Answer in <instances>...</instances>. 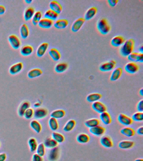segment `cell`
<instances>
[{
    "label": "cell",
    "instance_id": "cell-31",
    "mask_svg": "<svg viewBox=\"0 0 143 161\" xmlns=\"http://www.w3.org/2000/svg\"><path fill=\"white\" fill-rule=\"evenodd\" d=\"M65 115L66 112L65 110L62 109H58L53 111L50 114V117L57 120L63 118Z\"/></svg>",
    "mask_w": 143,
    "mask_h": 161
},
{
    "label": "cell",
    "instance_id": "cell-19",
    "mask_svg": "<svg viewBox=\"0 0 143 161\" xmlns=\"http://www.w3.org/2000/svg\"><path fill=\"white\" fill-rule=\"evenodd\" d=\"M97 13V8L93 7L89 8L85 13V21H89L93 19Z\"/></svg>",
    "mask_w": 143,
    "mask_h": 161
},
{
    "label": "cell",
    "instance_id": "cell-15",
    "mask_svg": "<svg viewBox=\"0 0 143 161\" xmlns=\"http://www.w3.org/2000/svg\"><path fill=\"white\" fill-rule=\"evenodd\" d=\"M125 42V38L121 35L115 36L112 39L110 43L114 47H121Z\"/></svg>",
    "mask_w": 143,
    "mask_h": 161
},
{
    "label": "cell",
    "instance_id": "cell-22",
    "mask_svg": "<svg viewBox=\"0 0 143 161\" xmlns=\"http://www.w3.org/2000/svg\"><path fill=\"white\" fill-rule=\"evenodd\" d=\"M134 142L131 140H123L120 141L118 144L119 147L122 150H127L132 148L134 146Z\"/></svg>",
    "mask_w": 143,
    "mask_h": 161
},
{
    "label": "cell",
    "instance_id": "cell-23",
    "mask_svg": "<svg viewBox=\"0 0 143 161\" xmlns=\"http://www.w3.org/2000/svg\"><path fill=\"white\" fill-rule=\"evenodd\" d=\"M68 25V20L64 19H59L54 23L53 25L55 28L58 29H64L67 28Z\"/></svg>",
    "mask_w": 143,
    "mask_h": 161
},
{
    "label": "cell",
    "instance_id": "cell-33",
    "mask_svg": "<svg viewBox=\"0 0 143 161\" xmlns=\"http://www.w3.org/2000/svg\"><path fill=\"white\" fill-rule=\"evenodd\" d=\"M76 140L80 144H86L90 141V137L86 133H81L77 136Z\"/></svg>",
    "mask_w": 143,
    "mask_h": 161
},
{
    "label": "cell",
    "instance_id": "cell-13",
    "mask_svg": "<svg viewBox=\"0 0 143 161\" xmlns=\"http://www.w3.org/2000/svg\"><path fill=\"white\" fill-rule=\"evenodd\" d=\"M23 67V63L22 62H17L10 67L9 70V73L12 75L18 74L21 71Z\"/></svg>",
    "mask_w": 143,
    "mask_h": 161
},
{
    "label": "cell",
    "instance_id": "cell-52",
    "mask_svg": "<svg viewBox=\"0 0 143 161\" xmlns=\"http://www.w3.org/2000/svg\"><path fill=\"white\" fill-rule=\"evenodd\" d=\"M137 133L139 135L143 136V127L141 126L139 127L137 130Z\"/></svg>",
    "mask_w": 143,
    "mask_h": 161
},
{
    "label": "cell",
    "instance_id": "cell-45",
    "mask_svg": "<svg viewBox=\"0 0 143 161\" xmlns=\"http://www.w3.org/2000/svg\"><path fill=\"white\" fill-rule=\"evenodd\" d=\"M131 118L133 121L137 122H142L143 121V113L139 112L135 113L132 115Z\"/></svg>",
    "mask_w": 143,
    "mask_h": 161
},
{
    "label": "cell",
    "instance_id": "cell-10",
    "mask_svg": "<svg viewBox=\"0 0 143 161\" xmlns=\"http://www.w3.org/2000/svg\"><path fill=\"white\" fill-rule=\"evenodd\" d=\"M48 111L45 108H38L34 111V117L38 119H41L47 116Z\"/></svg>",
    "mask_w": 143,
    "mask_h": 161
},
{
    "label": "cell",
    "instance_id": "cell-24",
    "mask_svg": "<svg viewBox=\"0 0 143 161\" xmlns=\"http://www.w3.org/2000/svg\"><path fill=\"white\" fill-rule=\"evenodd\" d=\"M99 118L101 121L105 125H109L110 124L112 121V119L111 115L107 111L102 113L99 115Z\"/></svg>",
    "mask_w": 143,
    "mask_h": 161
},
{
    "label": "cell",
    "instance_id": "cell-57",
    "mask_svg": "<svg viewBox=\"0 0 143 161\" xmlns=\"http://www.w3.org/2000/svg\"><path fill=\"white\" fill-rule=\"evenodd\" d=\"M135 161H143V159L142 158H138L136 159Z\"/></svg>",
    "mask_w": 143,
    "mask_h": 161
},
{
    "label": "cell",
    "instance_id": "cell-9",
    "mask_svg": "<svg viewBox=\"0 0 143 161\" xmlns=\"http://www.w3.org/2000/svg\"><path fill=\"white\" fill-rule=\"evenodd\" d=\"M85 20L83 18H79L76 20L72 25L71 30L73 32H76L80 30L83 26Z\"/></svg>",
    "mask_w": 143,
    "mask_h": 161
},
{
    "label": "cell",
    "instance_id": "cell-32",
    "mask_svg": "<svg viewBox=\"0 0 143 161\" xmlns=\"http://www.w3.org/2000/svg\"><path fill=\"white\" fill-rule=\"evenodd\" d=\"M121 133L124 136L131 137L135 135V131L133 128L127 126L121 130Z\"/></svg>",
    "mask_w": 143,
    "mask_h": 161
},
{
    "label": "cell",
    "instance_id": "cell-16",
    "mask_svg": "<svg viewBox=\"0 0 143 161\" xmlns=\"http://www.w3.org/2000/svg\"><path fill=\"white\" fill-rule=\"evenodd\" d=\"M50 9L53 11L56 12L58 14H59L62 12V7L61 3L57 1H52L49 3Z\"/></svg>",
    "mask_w": 143,
    "mask_h": 161
},
{
    "label": "cell",
    "instance_id": "cell-29",
    "mask_svg": "<svg viewBox=\"0 0 143 161\" xmlns=\"http://www.w3.org/2000/svg\"><path fill=\"white\" fill-rule=\"evenodd\" d=\"M68 64L65 62H61L58 63L55 67V71L58 74L64 73L68 69Z\"/></svg>",
    "mask_w": 143,
    "mask_h": 161
},
{
    "label": "cell",
    "instance_id": "cell-47",
    "mask_svg": "<svg viewBox=\"0 0 143 161\" xmlns=\"http://www.w3.org/2000/svg\"><path fill=\"white\" fill-rule=\"evenodd\" d=\"M32 161H44L43 157L39 156L37 153L35 154L32 157Z\"/></svg>",
    "mask_w": 143,
    "mask_h": 161
},
{
    "label": "cell",
    "instance_id": "cell-44",
    "mask_svg": "<svg viewBox=\"0 0 143 161\" xmlns=\"http://www.w3.org/2000/svg\"><path fill=\"white\" fill-rule=\"evenodd\" d=\"M45 146L43 143H40L38 145V147L36 150L37 154L39 155L41 157H44L46 153V150H45Z\"/></svg>",
    "mask_w": 143,
    "mask_h": 161
},
{
    "label": "cell",
    "instance_id": "cell-38",
    "mask_svg": "<svg viewBox=\"0 0 143 161\" xmlns=\"http://www.w3.org/2000/svg\"><path fill=\"white\" fill-rule=\"evenodd\" d=\"M76 125V122L74 120L71 119L67 121L63 127V131L66 132L71 131L75 128Z\"/></svg>",
    "mask_w": 143,
    "mask_h": 161
},
{
    "label": "cell",
    "instance_id": "cell-21",
    "mask_svg": "<svg viewBox=\"0 0 143 161\" xmlns=\"http://www.w3.org/2000/svg\"><path fill=\"white\" fill-rule=\"evenodd\" d=\"M48 47L49 44L48 43H43L40 44L37 49V56L40 58L44 56L47 51Z\"/></svg>",
    "mask_w": 143,
    "mask_h": 161
},
{
    "label": "cell",
    "instance_id": "cell-3",
    "mask_svg": "<svg viewBox=\"0 0 143 161\" xmlns=\"http://www.w3.org/2000/svg\"><path fill=\"white\" fill-rule=\"evenodd\" d=\"M116 65V62L115 60H110L102 63L99 66V69L103 72L110 71L115 68Z\"/></svg>",
    "mask_w": 143,
    "mask_h": 161
},
{
    "label": "cell",
    "instance_id": "cell-4",
    "mask_svg": "<svg viewBox=\"0 0 143 161\" xmlns=\"http://www.w3.org/2000/svg\"><path fill=\"white\" fill-rule=\"evenodd\" d=\"M61 150L58 147L50 149L48 154L47 158L49 161H57L60 158Z\"/></svg>",
    "mask_w": 143,
    "mask_h": 161
},
{
    "label": "cell",
    "instance_id": "cell-42",
    "mask_svg": "<svg viewBox=\"0 0 143 161\" xmlns=\"http://www.w3.org/2000/svg\"><path fill=\"white\" fill-rule=\"evenodd\" d=\"M48 124L51 130L56 131L59 128V123L57 120L53 117H50L49 119Z\"/></svg>",
    "mask_w": 143,
    "mask_h": 161
},
{
    "label": "cell",
    "instance_id": "cell-41",
    "mask_svg": "<svg viewBox=\"0 0 143 161\" xmlns=\"http://www.w3.org/2000/svg\"><path fill=\"white\" fill-rule=\"evenodd\" d=\"M28 145L29 146L30 151L34 152L36 151L38 146V141L35 138H30L28 140Z\"/></svg>",
    "mask_w": 143,
    "mask_h": 161
},
{
    "label": "cell",
    "instance_id": "cell-14",
    "mask_svg": "<svg viewBox=\"0 0 143 161\" xmlns=\"http://www.w3.org/2000/svg\"><path fill=\"white\" fill-rule=\"evenodd\" d=\"M106 131V129L102 126H97L93 128H90V132L92 135L97 136H101L104 135Z\"/></svg>",
    "mask_w": 143,
    "mask_h": 161
},
{
    "label": "cell",
    "instance_id": "cell-8",
    "mask_svg": "<svg viewBox=\"0 0 143 161\" xmlns=\"http://www.w3.org/2000/svg\"><path fill=\"white\" fill-rule=\"evenodd\" d=\"M92 107L94 111L100 114L107 111L106 106L99 101L92 103Z\"/></svg>",
    "mask_w": 143,
    "mask_h": 161
},
{
    "label": "cell",
    "instance_id": "cell-2",
    "mask_svg": "<svg viewBox=\"0 0 143 161\" xmlns=\"http://www.w3.org/2000/svg\"><path fill=\"white\" fill-rule=\"evenodd\" d=\"M97 28L98 32L103 35L108 34L111 30L110 24L105 18H101L98 20L97 24Z\"/></svg>",
    "mask_w": 143,
    "mask_h": 161
},
{
    "label": "cell",
    "instance_id": "cell-35",
    "mask_svg": "<svg viewBox=\"0 0 143 161\" xmlns=\"http://www.w3.org/2000/svg\"><path fill=\"white\" fill-rule=\"evenodd\" d=\"M33 50V48L31 45H25L21 48L20 53L23 56H27L32 54Z\"/></svg>",
    "mask_w": 143,
    "mask_h": 161
},
{
    "label": "cell",
    "instance_id": "cell-6",
    "mask_svg": "<svg viewBox=\"0 0 143 161\" xmlns=\"http://www.w3.org/2000/svg\"><path fill=\"white\" fill-rule=\"evenodd\" d=\"M125 71L128 74H133L139 71V67L136 63L133 62H128L124 67Z\"/></svg>",
    "mask_w": 143,
    "mask_h": 161
},
{
    "label": "cell",
    "instance_id": "cell-43",
    "mask_svg": "<svg viewBox=\"0 0 143 161\" xmlns=\"http://www.w3.org/2000/svg\"><path fill=\"white\" fill-rule=\"evenodd\" d=\"M42 16H43V14L41 12L38 11L35 12L34 15L32 19L33 25L35 26L38 25V23L41 20Z\"/></svg>",
    "mask_w": 143,
    "mask_h": 161
},
{
    "label": "cell",
    "instance_id": "cell-25",
    "mask_svg": "<svg viewBox=\"0 0 143 161\" xmlns=\"http://www.w3.org/2000/svg\"><path fill=\"white\" fill-rule=\"evenodd\" d=\"M35 14V9L33 7H29L24 12V17L25 21H28L32 20Z\"/></svg>",
    "mask_w": 143,
    "mask_h": 161
},
{
    "label": "cell",
    "instance_id": "cell-53",
    "mask_svg": "<svg viewBox=\"0 0 143 161\" xmlns=\"http://www.w3.org/2000/svg\"><path fill=\"white\" fill-rule=\"evenodd\" d=\"M41 105V104L40 103H39V102H37V103H35L34 106L35 108H40Z\"/></svg>",
    "mask_w": 143,
    "mask_h": 161
},
{
    "label": "cell",
    "instance_id": "cell-55",
    "mask_svg": "<svg viewBox=\"0 0 143 161\" xmlns=\"http://www.w3.org/2000/svg\"><path fill=\"white\" fill-rule=\"evenodd\" d=\"M139 94H140L141 96H143V88H141V89L140 90H139Z\"/></svg>",
    "mask_w": 143,
    "mask_h": 161
},
{
    "label": "cell",
    "instance_id": "cell-1",
    "mask_svg": "<svg viewBox=\"0 0 143 161\" xmlns=\"http://www.w3.org/2000/svg\"><path fill=\"white\" fill-rule=\"evenodd\" d=\"M135 40L132 38L125 41L119 50L120 54L124 57H127L133 53L135 48Z\"/></svg>",
    "mask_w": 143,
    "mask_h": 161
},
{
    "label": "cell",
    "instance_id": "cell-40",
    "mask_svg": "<svg viewBox=\"0 0 143 161\" xmlns=\"http://www.w3.org/2000/svg\"><path fill=\"white\" fill-rule=\"evenodd\" d=\"M52 138L58 144L63 143L65 139L64 136L62 133L57 132H53L52 133Z\"/></svg>",
    "mask_w": 143,
    "mask_h": 161
},
{
    "label": "cell",
    "instance_id": "cell-46",
    "mask_svg": "<svg viewBox=\"0 0 143 161\" xmlns=\"http://www.w3.org/2000/svg\"><path fill=\"white\" fill-rule=\"evenodd\" d=\"M34 111L33 108H30L25 111L23 116L27 119H30L34 116Z\"/></svg>",
    "mask_w": 143,
    "mask_h": 161
},
{
    "label": "cell",
    "instance_id": "cell-27",
    "mask_svg": "<svg viewBox=\"0 0 143 161\" xmlns=\"http://www.w3.org/2000/svg\"><path fill=\"white\" fill-rule=\"evenodd\" d=\"M49 54L52 59L55 61H59L61 58V54L58 50L55 48H52L49 51Z\"/></svg>",
    "mask_w": 143,
    "mask_h": 161
},
{
    "label": "cell",
    "instance_id": "cell-17",
    "mask_svg": "<svg viewBox=\"0 0 143 161\" xmlns=\"http://www.w3.org/2000/svg\"><path fill=\"white\" fill-rule=\"evenodd\" d=\"M30 103L28 101H25L22 102L19 106L18 110V113L19 116L20 117L23 116L25 111L30 108Z\"/></svg>",
    "mask_w": 143,
    "mask_h": 161
},
{
    "label": "cell",
    "instance_id": "cell-58",
    "mask_svg": "<svg viewBox=\"0 0 143 161\" xmlns=\"http://www.w3.org/2000/svg\"><path fill=\"white\" fill-rule=\"evenodd\" d=\"M1 143H0V147H1Z\"/></svg>",
    "mask_w": 143,
    "mask_h": 161
},
{
    "label": "cell",
    "instance_id": "cell-54",
    "mask_svg": "<svg viewBox=\"0 0 143 161\" xmlns=\"http://www.w3.org/2000/svg\"><path fill=\"white\" fill-rule=\"evenodd\" d=\"M138 50H139V53H143V46L142 45L139 47Z\"/></svg>",
    "mask_w": 143,
    "mask_h": 161
},
{
    "label": "cell",
    "instance_id": "cell-56",
    "mask_svg": "<svg viewBox=\"0 0 143 161\" xmlns=\"http://www.w3.org/2000/svg\"><path fill=\"white\" fill-rule=\"evenodd\" d=\"M25 2H26V3H28V4H30L32 2V0H26Z\"/></svg>",
    "mask_w": 143,
    "mask_h": 161
},
{
    "label": "cell",
    "instance_id": "cell-18",
    "mask_svg": "<svg viewBox=\"0 0 143 161\" xmlns=\"http://www.w3.org/2000/svg\"><path fill=\"white\" fill-rule=\"evenodd\" d=\"M122 74V70L121 67L114 68L110 75V80L113 81H116L121 78Z\"/></svg>",
    "mask_w": 143,
    "mask_h": 161
},
{
    "label": "cell",
    "instance_id": "cell-11",
    "mask_svg": "<svg viewBox=\"0 0 143 161\" xmlns=\"http://www.w3.org/2000/svg\"><path fill=\"white\" fill-rule=\"evenodd\" d=\"M128 59L131 62H143V54L133 52L127 57Z\"/></svg>",
    "mask_w": 143,
    "mask_h": 161
},
{
    "label": "cell",
    "instance_id": "cell-26",
    "mask_svg": "<svg viewBox=\"0 0 143 161\" xmlns=\"http://www.w3.org/2000/svg\"><path fill=\"white\" fill-rule=\"evenodd\" d=\"M43 74V71L40 68H35L30 70L27 74V76L30 79H34L40 76Z\"/></svg>",
    "mask_w": 143,
    "mask_h": 161
},
{
    "label": "cell",
    "instance_id": "cell-51",
    "mask_svg": "<svg viewBox=\"0 0 143 161\" xmlns=\"http://www.w3.org/2000/svg\"><path fill=\"white\" fill-rule=\"evenodd\" d=\"M6 8L4 6L0 5V15H3L5 13Z\"/></svg>",
    "mask_w": 143,
    "mask_h": 161
},
{
    "label": "cell",
    "instance_id": "cell-12",
    "mask_svg": "<svg viewBox=\"0 0 143 161\" xmlns=\"http://www.w3.org/2000/svg\"><path fill=\"white\" fill-rule=\"evenodd\" d=\"M101 145L106 148H111L113 146L112 139L108 136H103L100 139Z\"/></svg>",
    "mask_w": 143,
    "mask_h": 161
},
{
    "label": "cell",
    "instance_id": "cell-5",
    "mask_svg": "<svg viewBox=\"0 0 143 161\" xmlns=\"http://www.w3.org/2000/svg\"><path fill=\"white\" fill-rule=\"evenodd\" d=\"M8 40L12 48L15 50L20 48L21 45V40L15 34H11L8 37Z\"/></svg>",
    "mask_w": 143,
    "mask_h": 161
},
{
    "label": "cell",
    "instance_id": "cell-7",
    "mask_svg": "<svg viewBox=\"0 0 143 161\" xmlns=\"http://www.w3.org/2000/svg\"><path fill=\"white\" fill-rule=\"evenodd\" d=\"M118 121L121 125L126 126H128L131 125L133 123V121L131 117L123 113L120 114L118 115Z\"/></svg>",
    "mask_w": 143,
    "mask_h": 161
},
{
    "label": "cell",
    "instance_id": "cell-39",
    "mask_svg": "<svg viewBox=\"0 0 143 161\" xmlns=\"http://www.w3.org/2000/svg\"><path fill=\"white\" fill-rule=\"evenodd\" d=\"M30 126L31 128L36 133H40L42 130V125L39 121L34 120L31 121Z\"/></svg>",
    "mask_w": 143,
    "mask_h": 161
},
{
    "label": "cell",
    "instance_id": "cell-48",
    "mask_svg": "<svg viewBox=\"0 0 143 161\" xmlns=\"http://www.w3.org/2000/svg\"><path fill=\"white\" fill-rule=\"evenodd\" d=\"M137 110L139 112H143V100L141 99L139 101L137 104Z\"/></svg>",
    "mask_w": 143,
    "mask_h": 161
},
{
    "label": "cell",
    "instance_id": "cell-49",
    "mask_svg": "<svg viewBox=\"0 0 143 161\" xmlns=\"http://www.w3.org/2000/svg\"><path fill=\"white\" fill-rule=\"evenodd\" d=\"M118 2V0H108V3L112 7H115L117 5Z\"/></svg>",
    "mask_w": 143,
    "mask_h": 161
},
{
    "label": "cell",
    "instance_id": "cell-50",
    "mask_svg": "<svg viewBox=\"0 0 143 161\" xmlns=\"http://www.w3.org/2000/svg\"><path fill=\"white\" fill-rule=\"evenodd\" d=\"M7 158V155L6 153H0V161H5Z\"/></svg>",
    "mask_w": 143,
    "mask_h": 161
},
{
    "label": "cell",
    "instance_id": "cell-34",
    "mask_svg": "<svg viewBox=\"0 0 143 161\" xmlns=\"http://www.w3.org/2000/svg\"><path fill=\"white\" fill-rule=\"evenodd\" d=\"M58 16V14L56 12L53 11L51 9H49L44 14V17L45 18L49 19L53 21L57 20Z\"/></svg>",
    "mask_w": 143,
    "mask_h": 161
},
{
    "label": "cell",
    "instance_id": "cell-37",
    "mask_svg": "<svg viewBox=\"0 0 143 161\" xmlns=\"http://www.w3.org/2000/svg\"><path fill=\"white\" fill-rule=\"evenodd\" d=\"M100 121L97 118H93L86 120L85 122V124L86 127L89 128H93L99 125Z\"/></svg>",
    "mask_w": 143,
    "mask_h": 161
},
{
    "label": "cell",
    "instance_id": "cell-20",
    "mask_svg": "<svg viewBox=\"0 0 143 161\" xmlns=\"http://www.w3.org/2000/svg\"><path fill=\"white\" fill-rule=\"evenodd\" d=\"M53 21L44 18L40 20L38 23V25L40 28L48 29L51 28L53 25Z\"/></svg>",
    "mask_w": 143,
    "mask_h": 161
},
{
    "label": "cell",
    "instance_id": "cell-30",
    "mask_svg": "<svg viewBox=\"0 0 143 161\" xmlns=\"http://www.w3.org/2000/svg\"><path fill=\"white\" fill-rule=\"evenodd\" d=\"M47 148L51 149L57 147L58 145V143L54 140L52 138H48L45 139L43 143Z\"/></svg>",
    "mask_w": 143,
    "mask_h": 161
},
{
    "label": "cell",
    "instance_id": "cell-28",
    "mask_svg": "<svg viewBox=\"0 0 143 161\" xmlns=\"http://www.w3.org/2000/svg\"><path fill=\"white\" fill-rule=\"evenodd\" d=\"M102 97L100 94L98 93H93L89 94L86 97V100L89 103H94L95 102L99 101Z\"/></svg>",
    "mask_w": 143,
    "mask_h": 161
},
{
    "label": "cell",
    "instance_id": "cell-36",
    "mask_svg": "<svg viewBox=\"0 0 143 161\" xmlns=\"http://www.w3.org/2000/svg\"><path fill=\"white\" fill-rule=\"evenodd\" d=\"M20 35L23 39H25L28 38L30 34L29 29L26 24H24L21 25L20 29Z\"/></svg>",
    "mask_w": 143,
    "mask_h": 161
}]
</instances>
